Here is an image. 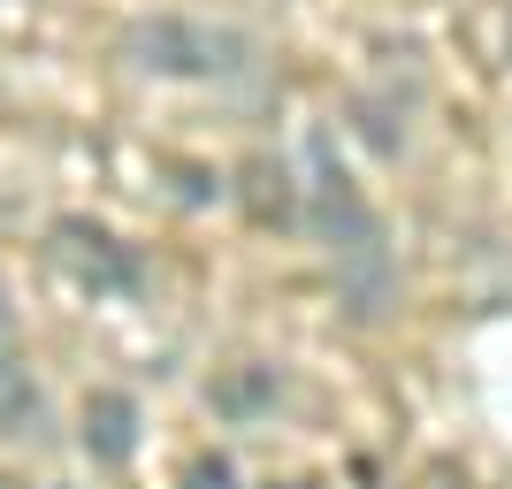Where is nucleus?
<instances>
[{
    "mask_svg": "<svg viewBox=\"0 0 512 489\" xmlns=\"http://www.w3.org/2000/svg\"><path fill=\"white\" fill-rule=\"evenodd\" d=\"M314 230L321 245L337 253L344 283H352V306L360 314H375L383 306V283H390V260H383V222L367 214L360 184L337 169V153H329V138H314Z\"/></svg>",
    "mask_w": 512,
    "mask_h": 489,
    "instance_id": "f257e3e1",
    "label": "nucleus"
},
{
    "mask_svg": "<svg viewBox=\"0 0 512 489\" xmlns=\"http://www.w3.org/2000/svg\"><path fill=\"white\" fill-rule=\"evenodd\" d=\"M130 54H138L153 77H214V69H237L245 39L207 31V23H192V16H153V23L130 31Z\"/></svg>",
    "mask_w": 512,
    "mask_h": 489,
    "instance_id": "f03ea898",
    "label": "nucleus"
},
{
    "mask_svg": "<svg viewBox=\"0 0 512 489\" xmlns=\"http://www.w3.org/2000/svg\"><path fill=\"white\" fill-rule=\"evenodd\" d=\"M54 253L77 268L85 291H138L146 283V260L130 253L123 237H107L100 222H54Z\"/></svg>",
    "mask_w": 512,
    "mask_h": 489,
    "instance_id": "7ed1b4c3",
    "label": "nucleus"
},
{
    "mask_svg": "<svg viewBox=\"0 0 512 489\" xmlns=\"http://www.w3.org/2000/svg\"><path fill=\"white\" fill-rule=\"evenodd\" d=\"M85 451L107 459V467H123L130 451H138V405L123 390H92L85 398Z\"/></svg>",
    "mask_w": 512,
    "mask_h": 489,
    "instance_id": "20e7f679",
    "label": "nucleus"
},
{
    "mask_svg": "<svg viewBox=\"0 0 512 489\" xmlns=\"http://www.w3.org/2000/svg\"><path fill=\"white\" fill-rule=\"evenodd\" d=\"M207 398H214L222 421H260V413H276L283 375H276V367H230V375H214Z\"/></svg>",
    "mask_w": 512,
    "mask_h": 489,
    "instance_id": "39448f33",
    "label": "nucleus"
},
{
    "mask_svg": "<svg viewBox=\"0 0 512 489\" xmlns=\"http://www.w3.org/2000/svg\"><path fill=\"white\" fill-rule=\"evenodd\" d=\"M237 184H245V214H253V222H299V192H291V169H283V161L260 153V161L237 169Z\"/></svg>",
    "mask_w": 512,
    "mask_h": 489,
    "instance_id": "423d86ee",
    "label": "nucleus"
},
{
    "mask_svg": "<svg viewBox=\"0 0 512 489\" xmlns=\"http://www.w3.org/2000/svg\"><path fill=\"white\" fill-rule=\"evenodd\" d=\"M23 421H39V390L8 383V390H0V436H23Z\"/></svg>",
    "mask_w": 512,
    "mask_h": 489,
    "instance_id": "0eeeda50",
    "label": "nucleus"
},
{
    "mask_svg": "<svg viewBox=\"0 0 512 489\" xmlns=\"http://www.w3.org/2000/svg\"><path fill=\"white\" fill-rule=\"evenodd\" d=\"M176 489H237V467L222 459V451H199L192 467H184V482Z\"/></svg>",
    "mask_w": 512,
    "mask_h": 489,
    "instance_id": "6e6552de",
    "label": "nucleus"
},
{
    "mask_svg": "<svg viewBox=\"0 0 512 489\" xmlns=\"http://www.w3.org/2000/svg\"><path fill=\"white\" fill-rule=\"evenodd\" d=\"M360 130H367V146H375V153L406 146V130H390V107H375V100H360Z\"/></svg>",
    "mask_w": 512,
    "mask_h": 489,
    "instance_id": "1a4fd4ad",
    "label": "nucleus"
},
{
    "mask_svg": "<svg viewBox=\"0 0 512 489\" xmlns=\"http://www.w3.org/2000/svg\"><path fill=\"white\" fill-rule=\"evenodd\" d=\"M268 489H314V482H268Z\"/></svg>",
    "mask_w": 512,
    "mask_h": 489,
    "instance_id": "9d476101",
    "label": "nucleus"
},
{
    "mask_svg": "<svg viewBox=\"0 0 512 489\" xmlns=\"http://www.w3.org/2000/svg\"><path fill=\"white\" fill-rule=\"evenodd\" d=\"M0 383H8V352H0Z\"/></svg>",
    "mask_w": 512,
    "mask_h": 489,
    "instance_id": "9b49d317",
    "label": "nucleus"
},
{
    "mask_svg": "<svg viewBox=\"0 0 512 489\" xmlns=\"http://www.w3.org/2000/svg\"><path fill=\"white\" fill-rule=\"evenodd\" d=\"M0 489H16V482H0Z\"/></svg>",
    "mask_w": 512,
    "mask_h": 489,
    "instance_id": "f8f14e48",
    "label": "nucleus"
}]
</instances>
